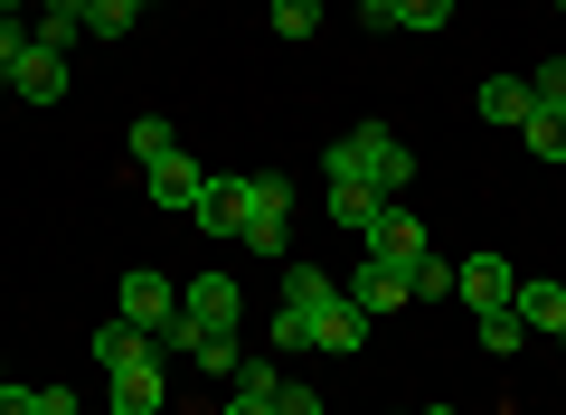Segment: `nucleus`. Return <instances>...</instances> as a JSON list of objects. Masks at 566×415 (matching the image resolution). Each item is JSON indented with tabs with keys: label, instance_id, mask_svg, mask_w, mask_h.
I'll use <instances>...</instances> for the list:
<instances>
[{
	"label": "nucleus",
	"instance_id": "34",
	"mask_svg": "<svg viewBox=\"0 0 566 415\" xmlns=\"http://www.w3.org/2000/svg\"><path fill=\"white\" fill-rule=\"evenodd\" d=\"M133 10H161V0H133Z\"/></svg>",
	"mask_w": 566,
	"mask_h": 415
},
{
	"label": "nucleus",
	"instance_id": "27",
	"mask_svg": "<svg viewBox=\"0 0 566 415\" xmlns=\"http://www.w3.org/2000/svg\"><path fill=\"white\" fill-rule=\"evenodd\" d=\"M406 283H416V302H444V293H453V264H444V256H424Z\"/></svg>",
	"mask_w": 566,
	"mask_h": 415
},
{
	"label": "nucleus",
	"instance_id": "3",
	"mask_svg": "<svg viewBox=\"0 0 566 415\" xmlns=\"http://www.w3.org/2000/svg\"><path fill=\"white\" fill-rule=\"evenodd\" d=\"M114 321H133V331H151V340H161L170 321H180V283H170V274H151V264H133V274H123V293H114Z\"/></svg>",
	"mask_w": 566,
	"mask_h": 415
},
{
	"label": "nucleus",
	"instance_id": "8",
	"mask_svg": "<svg viewBox=\"0 0 566 415\" xmlns=\"http://www.w3.org/2000/svg\"><path fill=\"white\" fill-rule=\"evenodd\" d=\"M349 302H359L368 321H387V312H406L416 302V283H406V264H378V256H359V283H340Z\"/></svg>",
	"mask_w": 566,
	"mask_h": 415
},
{
	"label": "nucleus",
	"instance_id": "30",
	"mask_svg": "<svg viewBox=\"0 0 566 415\" xmlns=\"http://www.w3.org/2000/svg\"><path fill=\"white\" fill-rule=\"evenodd\" d=\"M218 415H274V396H264V387H237V396H227Z\"/></svg>",
	"mask_w": 566,
	"mask_h": 415
},
{
	"label": "nucleus",
	"instance_id": "13",
	"mask_svg": "<svg viewBox=\"0 0 566 415\" xmlns=\"http://www.w3.org/2000/svg\"><path fill=\"white\" fill-rule=\"evenodd\" d=\"M189 218H199L208 237H237V218H245V179H208V198L189 208Z\"/></svg>",
	"mask_w": 566,
	"mask_h": 415
},
{
	"label": "nucleus",
	"instance_id": "14",
	"mask_svg": "<svg viewBox=\"0 0 566 415\" xmlns=\"http://www.w3.org/2000/svg\"><path fill=\"white\" fill-rule=\"evenodd\" d=\"M510 312H520L528 331H566V283H520V293H510Z\"/></svg>",
	"mask_w": 566,
	"mask_h": 415
},
{
	"label": "nucleus",
	"instance_id": "18",
	"mask_svg": "<svg viewBox=\"0 0 566 415\" xmlns=\"http://www.w3.org/2000/svg\"><path fill=\"white\" fill-rule=\"evenodd\" d=\"M322 208H331V227H349V237H368V218H378L387 198H368V189H340V179H331V198H322Z\"/></svg>",
	"mask_w": 566,
	"mask_h": 415
},
{
	"label": "nucleus",
	"instance_id": "11",
	"mask_svg": "<svg viewBox=\"0 0 566 415\" xmlns=\"http://www.w3.org/2000/svg\"><path fill=\"white\" fill-rule=\"evenodd\" d=\"M359 340H368V312L340 293V302L322 312V331H312V350H322V359H359Z\"/></svg>",
	"mask_w": 566,
	"mask_h": 415
},
{
	"label": "nucleus",
	"instance_id": "6",
	"mask_svg": "<svg viewBox=\"0 0 566 415\" xmlns=\"http://www.w3.org/2000/svg\"><path fill=\"white\" fill-rule=\"evenodd\" d=\"M142 198H151V208H180V218H189V208L208 198V170H199L189 152H161V160H142Z\"/></svg>",
	"mask_w": 566,
	"mask_h": 415
},
{
	"label": "nucleus",
	"instance_id": "32",
	"mask_svg": "<svg viewBox=\"0 0 566 415\" xmlns=\"http://www.w3.org/2000/svg\"><path fill=\"white\" fill-rule=\"evenodd\" d=\"M39 415H76V396H66V387H39Z\"/></svg>",
	"mask_w": 566,
	"mask_h": 415
},
{
	"label": "nucleus",
	"instance_id": "26",
	"mask_svg": "<svg viewBox=\"0 0 566 415\" xmlns=\"http://www.w3.org/2000/svg\"><path fill=\"white\" fill-rule=\"evenodd\" d=\"M189 359H199L208 377H237V359H245V350H237V331H218V340H199V350H189Z\"/></svg>",
	"mask_w": 566,
	"mask_h": 415
},
{
	"label": "nucleus",
	"instance_id": "24",
	"mask_svg": "<svg viewBox=\"0 0 566 415\" xmlns=\"http://www.w3.org/2000/svg\"><path fill=\"white\" fill-rule=\"evenodd\" d=\"M161 152H180V133H170L161 114H142L133 123V160H161Z\"/></svg>",
	"mask_w": 566,
	"mask_h": 415
},
{
	"label": "nucleus",
	"instance_id": "38",
	"mask_svg": "<svg viewBox=\"0 0 566 415\" xmlns=\"http://www.w3.org/2000/svg\"><path fill=\"white\" fill-rule=\"evenodd\" d=\"M557 340H566V331H557Z\"/></svg>",
	"mask_w": 566,
	"mask_h": 415
},
{
	"label": "nucleus",
	"instance_id": "4",
	"mask_svg": "<svg viewBox=\"0 0 566 415\" xmlns=\"http://www.w3.org/2000/svg\"><path fill=\"white\" fill-rule=\"evenodd\" d=\"M104 396H114V415H161V340H151V350H133V359H114V369H104Z\"/></svg>",
	"mask_w": 566,
	"mask_h": 415
},
{
	"label": "nucleus",
	"instance_id": "20",
	"mask_svg": "<svg viewBox=\"0 0 566 415\" xmlns=\"http://www.w3.org/2000/svg\"><path fill=\"white\" fill-rule=\"evenodd\" d=\"M520 142H528L538 160H566V114H547V104H538V114L520 123Z\"/></svg>",
	"mask_w": 566,
	"mask_h": 415
},
{
	"label": "nucleus",
	"instance_id": "2",
	"mask_svg": "<svg viewBox=\"0 0 566 415\" xmlns=\"http://www.w3.org/2000/svg\"><path fill=\"white\" fill-rule=\"evenodd\" d=\"M180 321H189V350H199V340H218V331H237V321H245L237 274H199V283H180Z\"/></svg>",
	"mask_w": 566,
	"mask_h": 415
},
{
	"label": "nucleus",
	"instance_id": "17",
	"mask_svg": "<svg viewBox=\"0 0 566 415\" xmlns=\"http://www.w3.org/2000/svg\"><path fill=\"white\" fill-rule=\"evenodd\" d=\"M312 331H322V312H303V302H274V359H303Z\"/></svg>",
	"mask_w": 566,
	"mask_h": 415
},
{
	"label": "nucleus",
	"instance_id": "33",
	"mask_svg": "<svg viewBox=\"0 0 566 415\" xmlns=\"http://www.w3.org/2000/svg\"><path fill=\"white\" fill-rule=\"evenodd\" d=\"M359 20H378V29H387V0H359Z\"/></svg>",
	"mask_w": 566,
	"mask_h": 415
},
{
	"label": "nucleus",
	"instance_id": "12",
	"mask_svg": "<svg viewBox=\"0 0 566 415\" xmlns=\"http://www.w3.org/2000/svg\"><path fill=\"white\" fill-rule=\"evenodd\" d=\"M528 114H538V95H528V76H491V85H482V123H501V133H520Z\"/></svg>",
	"mask_w": 566,
	"mask_h": 415
},
{
	"label": "nucleus",
	"instance_id": "25",
	"mask_svg": "<svg viewBox=\"0 0 566 415\" xmlns=\"http://www.w3.org/2000/svg\"><path fill=\"white\" fill-rule=\"evenodd\" d=\"M528 95H538L547 114H566V58H547V66H528Z\"/></svg>",
	"mask_w": 566,
	"mask_h": 415
},
{
	"label": "nucleus",
	"instance_id": "19",
	"mask_svg": "<svg viewBox=\"0 0 566 415\" xmlns=\"http://www.w3.org/2000/svg\"><path fill=\"white\" fill-rule=\"evenodd\" d=\"M444 20H453V0H387V29H416V39H434Z\"/></svg>",
	"mask_w": 566,
	"mask_h": 415
},
{
	"label": "nucleus",
	"instance_id": "16",
	"mask_svg": "<svg viewBox=\"0 0 566 415\" xmlns=\"http://www.w3.org/2000/svg\"><path fill=\"white\" fill-rule=\"evenodd\" d=\"M29 39H48V48H76L85 39V0H39V29Z\"/></svg>",
	"mask_w": 566,
	"mask_h": 415
},
{
	"label": "nucleus",
	"instance_id": "23",
	"mask_svg": "<svg viewBox=\"0 0 566 415\" xmlns=\"http://www.w3.org/2000/svg\"><path fill=\"white\" fill-rule=\"evenodd\" d=\"M322 29V0H274V39H312Z\"/></svg>",
	"mask_w": 566,
	"mask_h": 415
},
{
	"label": "nucleus",
	"instance_id": "7",
	"mask_svg": "<svg viewBox=\"0 0 566 415\" xmlns=\"http://www.w3.org/2000/svg\"><path fill=\"white\" fill-rule=\"evenodd\" d=\"M359 246H368V256H378V264H406V274H416V264L434 256V237H424V218H406V208H378Z\"/></svg>",
	"mask_w": 566,
	"mask_h": 415
},
{
	"label": "nucleus",
	"instance_id": "5",
	"mask_svg": "<svg viewBox=\"0 0 566 415\" xmlns=\"http://www.w3.org/2000/svg\"><path fill=\"white\" fill-rule=\"evenodd\" d=\"M283 218H293V189H283V179H245L237 246H255V256H283Z\"/></svg>",
	"mask_w": 566,
	"mask_h": 415
},
{
	"label": "nucleus",
	"instance_id": "29",
	"mask_svg": "<svg viewBox=\"0 0 566 415\" xmlns=\"http://www.w3.org/2000/svg\"><path fill=\"white\" fill-rule=\"evenodd\" d=\"M20 48H29V29H20V20H0V95H10V66H20Z\"/></svg>",
	"mask_w": 566,
	"mask_h": 415
},
{
	"label": "nucleus",
	"instance_id": "36",
	"mask_svg": "<svg viewBox=\"0 0 566 415\" xmlns=\"http://www.w3.org/2000/svg\"><path fill=\"white\" fill-rule=\"evenodd\" d=\"M0 387H10V369H0Z\"/></svg>",
	"mask_w": 566,
	"mask_h": 415
},
{
	"label": "nucleus",
	"instance_id": "21",
	"mask_svg": "<svg viewBox=\"0 0 566 415\" xmlns=\"http://www.w3.org/2000/svg\"><path fill=\"white\" fill-rule=\"evenodd\" d=\"M520 340H528L520 312H482V350H491V359H520Z\"/></svg>",
	"mask_w": 566,
	"mask_h": 415
},
{
	"label": "nucleus",
	"instance_id": "1",
	"mask_svg": "<svg viewBox=\"0 0 566 415\" xmlns=\"http://www.w3.org/2000/svg\"><path fill=\"white\" fill-rule=\"evenodd\" d=\"M331 179H340V189H368V198H397L406 179H416V152H406L387 123H359V133L331 142Z\"/></svg>",
	"mask_w": 566,
	"mask_h": 415
},
{
	"label": "nucleus",
	"instance_id": "31",
	"mask_svg": "<svg viewBox=\"0 0 566 415\" xmlns=\"http://www.w3.org/2000/svg\"><path fill=\"white\" fill-rule=\"evenodd\" d=\"M0 415H39V387H0Z\"/></svg>",
	"mask_w": 566,
	"mask_h": 415
},
{
	"label": "nucleus",
	"instance_id": "15",
	"mask_svg": "<svg viewBox=\"0 0 566 415\" xmlns=\"http://www.w3.org/2000/svg\"><path fill=\"white\" fill-rule=\"evenodd\" d=\"M283 302H303V312H331V302H340V274H322V264H293V274H283Z\"/></svg>",
	"mask_w": 566,
	"mask_h": 415
},
{
	"label": "nucleus",
	"instance_id": "35",
	"mask_svg": "<svg viewBox=\"0 0 566 415\" xmlns=\"http://www.w3.org/2000/svg\"><path fill=\"white\" fill-rule=\"evenodd\" d=\"M424 415H453V406H424Z\"/></svg>",
	"mask_w": 566,
	"mask_h": 415
},
{
	"label": "nucleus",
	"instance_id": "28",
	"mask_svg": "<svg viewBox=\"0 0 566 415\" xmlns=\"http://www.w3.org/2000/svg\"><path fill=\"white\" fill-rule=\"evenodd\" d=\"M274 415H331V406H322V387H303V377H283V387H274Z\"/></svg>",
	"mask_w": 566,
	"mask_h": 415
},
{
	"label": "nucleus",
	"instance_id": "10",
	"mask_svg": "<svg viewBox=\"0 0 566 415\" xmlns=\"http://www.w3.org/2000/svg\"><path fill=\"white\" fill-rule=\"evenodd\" d=\"M453 293H463L472 312H510V293H520V283H510L501 256H463V264H453Z\"/></svg>",
	"mask_w": 566,
	"mask_h": 415
},
{
	"label": "nucleus",
	"instance_id": "9",
	"mask_svg": "<svg viewBox=\"0 0 566 415\" xmlns=\"http://www.w3.org/2000/svg\"><path fill=\"white\" fill-rule=\"evenodd\" d=\"M10 95H20V104H57V95H66V48L29 39L20 66H10Z\"/></svg>",
	"mask_w": 566,
	"mask_h": 415
},
{
	"label": "nucleus",
	"instance_id": "37",
	"mask_svg": "<svg viewBox=\"0 0 566 415\" xmlns=\"http://www.w3.org/2000/svg\"><path fill=\"white\" fill-rule=\"evenodd\" d=\"M557 10H566V0H557Z\"/></svg>",
	"mask_w": 566,
	"mask_h": 415
},
{
	"label": "nucleus",
	"instance_id": "22",
	"mask_svg": "<svg viewBox=\"0 0 566 415\" xmlns=\"http://www.w3.org/2000/svg\"><path fill=\"white\" fill-rule=\"evenodd\" d=\"M133 29V0H85V39H123Z\"/></svg>",
	"mask_w": 566,
	"mask_h": 415
}]
</instances>
